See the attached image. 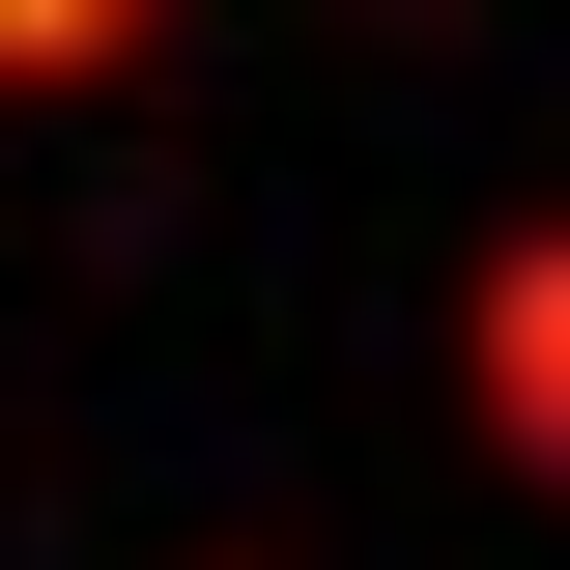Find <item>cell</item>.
I'll use <instances>...</instances> for the list:
<instances>
[{
	"instance_id": "6da1fadb",
	"label": "cell",
	"mask_w": 570,
	"mask_h": 570,
	"mask_svg": "<svg viewBox=\"0 0 570 570\" xmlns=\"http://www.w3.org/2000/svg\"><path fill=\"white\" fill-rule=\"evenodd\" d=\"M456 400H485V456H513V485H570V200L456 257Z\"/></svg>"
},
{
	"instance_id": "3957f363",
	"label": "cell",
	"mask_w": 570,
	"mask_h": 570,
	"mask_svg": "<svg viewBox=\"0 0 570 570\" xmlns=\"http://www.w3.org/2000/svg\"><path fill=\"white\" fill-rule=\"evenodd\" d=\"M228 570H257V542H228Z\"/></svg>"
},
{
	"instance_id": "7a4b0ae2",
	"label": "cell",
	"mask_w": 570,
	"mask_h": 570,
	"mask_svg": "<svg viewBox=\"0 0 570 570\" xmlns=\"http://www.w3.org/2000/svg\"><path fill=\"white\" fill-rule=\"evenodd\" d=\"M115 29H142V0H0V86H86Z\"/></svg>"
}]
</instances>
